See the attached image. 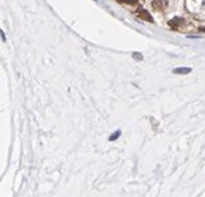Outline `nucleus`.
<instances>
[{
	"label": "nucleus",
	"mask_w": 205,
	"mask_h": 197,
	"mask_svg": "<svg viewBox=\"0 0 205 197\" xmlns=\"http://www.w3.org/2000/svg\"><path fill=\"white\" fill-rule=\"evenodd\" d=\"M137 15H139V18L144 19V21H149V22H153V21H154L153 17H151V14H150L149 11L143 10V8H140V10L137 11Z\"/></svg>",
	"instance_id": "1"
},
{
	"label": "nucleus",
	"mask_w": 205,
	"mask_h": 197,
	"mask_svg": "<svg viewBox=\"0 0 205 197\" xmlns=\"http://www.w3.org/2000/svg\"><path fill=\"white\" fill-rule=\"evenodd\" d=\"M151 4H153L154 8H157V10H162V8H164L168 3L165 2V0H153Z\"/></svg>",
	"instance_id": "2"
},
{
	"label": "nucleus",
	"mask_w": 205,
	"mask_h": 197,
	"mask_svg": "<svg viewBox=\"0 0 205 197\" xmlns=\"http://www.w3.org/2000/svg\"><path fill=\"white\" fill-rule=\"evenodd\" d=\"M183 22V19L182 18H173V19H170L169 21V27L170 28H173V29H178V27Z\"/></svg>",
	"instance_id": "3"
},
{
	"label": "nucleus",
	"mask_w": 205,
	"mask_h": 197,
	"mask_svg": "<svg viewBox=\"0 0 205 197\" xmlns=\"http://www.w3.org/2000/svg\"><path fill=\"white\" fill-rule=\"evenodd\" d=\"M190 2H191V4H189L190 7H191V6L193 7H194V6L195 7H203L205 4V0H187V3H190Z\"/></svg>",
	"instance_id": "4"
},
{
	"label": "nucleus",
	"mask_w": 205,
	"mask_h": 197,
	"mask_svg": "<svg viewBox=\"0 0 205 197\" xmlns=\"http://www.w3.org/2000/svg\"><path fill=\"white\" fill-rule=\"evenodd\" d=\"M191 72V68H176V70H173V74H179V75H182V74H190Z\"/></svg>",
	"instance_id": "5"
},
{
	"label": "nucleus",
	"mask_w": 205,
	"mask_h": 197,
	"mask_svg": "<svg viewBox=\"0 0 205 197\" xmlns=\"http://www.w3.org/2000/svg\"><path fill=\"white\" fill-rule=\"evenodd\" d=\"M119 135H121V131H116L114 135H111L110 136V140H115V139H118L119 138Z\"/></svg>",
	"instance_id": "6"
},
{
	"label": "nucleus",
	"mask_w": 205,
	"mask_h": 197,
	"mask_svg": "<svg viewBox=\"0 0 205 197\" xmlns=\"http://www.w3.org/2000/svg\"><path fill=\"white\" fill-rule=\"evenodd\" d=\"M121 2H123V3H129V4H136V2H137V0H121Z\"/></svg>",
	"instance_id": "7"
},
{
	"label": "nucleus",
	"mask_w": 205,
	"mask_h": 197,
	"mask_svg": "<svg viewBox=\"0 0 205 197\" xmlns=\"http://www.w3.org/2000/svg\"><path fill=\"white\" fill-rule=\"evenodd\" d=\"M133 57H135V58H137V60L143 58V56H141V54H139V53H133Z\"/></svg>",
	"instance_id": "8"
},
{
	"label": "nucleus",
	"mask_w": 205,
	"mask_h": 197,
	"mask_svg": "<svg viewBox=\"0 0 205 197\" xmlns=\"http://www.w3.org/2000/svg\"><path fill=\"white\" fill-rule=\"evenodd\" d=\"M203 31H205V28H203Z\"/></svg>",
	"instance_id": "9"
}]
</instances>
